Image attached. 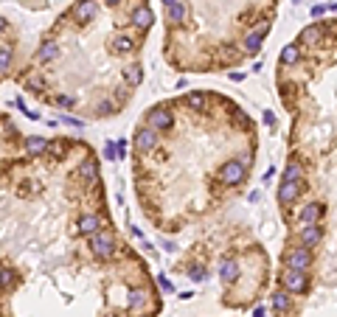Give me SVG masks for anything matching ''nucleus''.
<instances>
[{
    "label": "nucleus",
    "instance_id": "a19ab883",
    "mask_svg": "<svg viewBox=\"0 0 337 317\" xmlns=\"http://www.w3.org/2000/svg\"><path fill=\"white\" fill-rule=\"evenodd\" d=\"M0 272H3V267H0Z\"/></svg>",
    "mask_w": 337,
    "mask_h": 317
},
{
    "label": "nucleus",
    "instance_id": "20e7f679",
    "mask_svg": "<svg viewBox=\"0 0 337 317\" xmlns=\"http://www.w3.org/2000/svg\"><path fill=\"white\" fill-rule=\"evenodd\" d=\"M287 264H290L292 270H306V267L312 264V250L306 247V244H301V247H292L290 253H287Z\"/></svg>",
    "mask_w": 337,
    "mask_h": 317
},
{
    "label": "nucleus",
    "instance_id": "bb28decb",
    "mask_svg": "<svg viewBox=\"0 0 337 317\" xmlns=\"http://www.w3.org/2000/svg\"><path fill=\"white\" fill-rule=\"evenodd\" d=\"M9 68H11V51L9 48H0V76L9 73Z\"/></svg>",
    "mask_w": 337,
    "mask_h": 317
},
{
    "label": "nucleus",
    "instance_id": "aec40b11",
    "mask_svg": "<svg viewBox=\"0 0 337 317\" xmlns=\"http://www.w3.org/2000/svg\"><path fill=\"white\" fill-rule=\"evenodd\" d=\"M301 180H304V169L298 163H290L281 174V183H301Z\"/></svg>",
    "mask_w": 337,
    "mask_h": 317
},
{
    "label": "nucleus",
    "instance_id": "f8f14e48",
    "mask_svg": "<svg viewBox=\"0 0 337 317\" xmlns=\"http://www.w3.org/2000/svg\"><path fill=\"white\" fill-rule=\"evenodd\" d=\"M298 194H301V183H281L278 202H281V205H290V202L298 200Z\"/></svg>",
    "mask_w": 337,
    "mask_h": 317
},
{
    "label": "nucleus",
    "instance_id": "423d86ee",
    "mask_svg": "<svg viewBox=\"0 0 337 317\" xmlns=\"http://www.w3.org/2000/svg\"><path fill=\"white\" fill-rule=\"evenodd\" d=\"M155 146H158V129H152V127H143L141 132L135 135V149H138V154H146V152H152Z\"/></svg>",
    "mask_w": 337,
    "mask_h": 317
},
{
    "label": "nucleus",
    "instance_id": "6e6552de",
    "mask_svg": "<svg viewBox=\"0 0 337 317\" xmlns=\"http://www.w3.org/2000/svg\"><path fill=\"white\" fill-rule=\"evenodd\" d=\"M76 177H79V180H84L87 185H93L96 180H99V163H96L93 157H87V160H84V163L79 166V169H76Z\"/></svg>",
    "mask_w": 337,
    "mask_h": 317
},
{
    "label": "nucleus",
    "instance_id": "cd10ccee",
    "mask_svg": "<svg viewBox=\"0 0 337 317\" xmlns=\"http://www.w3.org/2000/svg\"><path fill=\"white\" fill-rule=\"evenodd\" d=\"M68 152V143L57 141V143H48V154H53V157H62V154Z\"/></svg>",
    "mask_w": 337,
    "mask_h": 317
},
{
    "label": "nucleus",
    "instance_id": "9b49d317",
    "mask_svg": "<svg viewBox=\"0 0 337 317\" xmlns=\"http://www.w3.org/2000/svg\"><path fill=\"white\" fill-rule=\"evenodd\" d=\"M155 23V14L146 9V6H138L135 11H132V26L141 28V31H149V26Z\"/></svg>",
    "mask_w": 337,
    "mask_h": 317
},
{
    "label": "nucleus",
    "instance_id": "ea45409f",
    "mask_svg": "<svg viewBox=\"0 0 337 317\" xmlns=\"http://www.w3.org/2000/svg\"><path fill=\"white\" fill-rule=\"evenodd\" d=\"M163 3H166V6H174V3H180V0H163Z\"/></svg>",
    "mask_w": 337,
    "mask_h": 317
},
{
    "label": "nucleus",
    "instance_id": "dca6fc26",
    "mask_svg": "<svg viewBox=\"0 0 337 317\" xmlns=\"http://www.w3.org/2000/svg\"><path fill=\"white\" fill-rule=\"evenodd\" d=\"M236 275H239V267H236V261H233V259H225V261H222L219 278L225 281V284H233V281H236Z\"/></svg>",
    "mask_w": 337,
    "mask_h": 317
},
{
    "label": "nucleus",
    "instance_id": "f704fd0d",
    "mask_svg": "<svg viewBox=\"0 0 337 317\" xmlns=\"http://www.w3.org/2000/svg\"><path fill=\"white\" fill-rule=\"evenodd\" d=\"M116 152H118V157H124L126 154V141L121 137V141H116Z\"/></svg>",
    "mask_w": 337,
    "mask_h": 317
},
{
    "label": "nucleus",
    "instance_id": "c9c22d12",
    "mask_svg": "<svg viewBox=\"0 0 337 317\" xmlns=\"http://www.w3.org/2000/svg\"><path fill=\"white\" fill-rule=\"evenodd\" d=\"M323 11H326V6H315V9H312V14H315V17H321Z\"/></svg>",
    "mask_w": 337,
    "mask_h": 317
},
{
    "label": "nucleus",
    "instance_id": "7c9ffc66",
    "mask_svg": "<svg viewBox=\"0 0 337 317\" xmlns=\"http://www.w3.org/2000/svg\"><path fill=\"white\" fill-rule=\"evenodd\" d=\"M113 112H116V104H113V101H101L99 104V115H113Z\"/></svg>",
    "mask_w": 337,
    "mask_h": 317
},
{
    "label": "nucleus",
    "instance_id": "f257e3e1",
    "mask_svg": "<svg viewBox=\"0 0 337 317\" xmlns=\"http://www.w3.org/2000/svg\"><path fill=\"white\" fill-rule=\"evenodd\" d=\"M90 250H93L96 259H113V253H116V239H113V233H93L90 236Z\"/></svg>",
    "mask_w": 337,
    "mask_h": 317
},
{
    "label": "nucleus",
    "instance_id": "ddd939ff",
    "mask_svg": "<svg viewBox=\"0 0 337 317\" xmlns=\"http://www.w3.org/2000/svg\"><path fill=\"white\" fill-rule=\"evenodd\" d=\"M321 227L317 225H306V227H301V244H306V247H312V244H317L321 242Z\"/></svg>",
    "mask_w": 337,
    "mask_h": 317
},
{
    "label": "nucleus",
    "instance_id": "7ed1b4c3",
    "mask_svg": "<svg viewBox=\"0 0 337 317\" xmlns=\"http://www.w3.org/2000/svg\"><path fill=\"white\" fill-rule=\"evenodd\" d=\"M284 286H287V292H292V295H304L306 292V286H309V281H306V272L304 270H287L284 272Z\"/></svg>",
    "mask_w": 337,
    "mask_h": 317
},
{
    "label": "nucleus",
    "instance_id": "4c0bfd02",
    "mask_svg": "<svg viewBox=\"0 0 337 317\" xmlns=\"http://www.w3.org/2000/svg\"><path fill=\"white\" fill-rule=\"evenodd\" d=\"M253 317H264V309H261V306H256V309H253Z\"/></svg>",
    "mask_w": 337,
    "mask_h": 317
},
{
    "label": "nucleus",
    "instance_id": "a878e982",
    "mask_svg": "<svg viewBox=\"0 0 337 317\" xmlns=\"http://www.w3.org/2000/svg\"><path fill=\"white\" fill-rule=\"evenodd\" d=\"M273 306L278 309V312H287V309H290V292H275L273 295Z\"/></svg>",
    "mask_w": 337,
    "mask_h": 317
},
{
    "label": "nucleus",
    "instance_id": "58836bf2",
    "mask_svg": "<svg viewBox=\"0 0 337 317\" xmlns=\"http://www.w3.org/2000/svg\"><path fill=\"white\" fill-rule=\"evenodd\" d=\"M118 3H121V0H107V6H118Z\"/></svg>",
    "mask_w": 337,
    "mask_h": 317
},
{
    "label": "nucleus",
    "instance_id": "6ab92c4d",
    "mask_svg": "<svg viewBox=\"0 0 337 317\" xmlns=\"http://www.w3.org/2000/svg\"><path fill=\"white\" fill-rule=\"evenodd\" d=\"M26 149H28V154H34V157H37V154H45V152H48V141H45V137H37V135H34V137H28V141H26Z\"/></svg>",
    "mask_w": 337,
    "mask_h": 317
},
{
    "label": "nucleus",
    "instance_id": "2eb2a0df",
    "mask_svg": "<svg viewBox=\"0 0 337 317\" xmlns=\"http://www.w3.org/2000/svg\"><path fill=\"white\" fill-rule=\"evenodd\" d=\"M323 37L321 26H306L304 31H301V45H317Z\"/></svg>",
    "mask_w": 337,
    "mask_h": 317
},
{
    "label": "nucleus",
    "instance_id": "f3484780",
    "mask_svg": "<svg viewBox=\"0 0 337 317\" xmlns=\"http://www.w3.org/2000/svg\"><path fill=\"white\" fill-rule=\"evenodd\" d=\"M166 20L174 23V26H180V23L185 20V6H183V0H180V3H174V6H166Z\"/></svg>",
    "mask_w": 337,
    "mask_h": 317
},
{
    "label": "nucleus",
    "instance_id": "b1692460",
    "mask_svg": "<svg viewBox=\"0 0 337 317\" xmlns=\"http://www.w3.org/2000/svg\"><path fill=\"white\" fill-rule=\"evenodd\" d=\"M185 104L191 107V110H197V112H202L208 107V98L202 93H185Z\"/></svg>",
    "mask_w": 337,
    "mask_h": 317
},
{
    "label": "nucleus",
    "instance_id": "c85d7f7f",
    "mask_svg": "<svg viewBox=\"0 0 337 317\" xmlns=\"http://www.w3.org/2000/svg\"><path fill=\"white\" fill-rule=\"evenodd\" d=\"M26 90H45V82L40 79V76H28V82H26Z\"/></svg>",
    "mask_w": 337,
    "mask_h": 317
},
{
    "label": "nucleus",
    "instance_id": "72a5a7b5",
    "mask_svg": "<svg viewBox=\"0 0 337 317\" xmlns=\"http://www.w3.org/2000/svg\"><path fill=\"white\" fill-rule=\"evenodd\" d=\"M57 104L59 107H73V98H70V95H57Z\"/></svg>",
    "mask_w": 337,
    "mask_h": 317
},
{
    "label": "nucleus",
    "instance_id": "412c9836",
    "mask_svg": "<svg viewBox=\"0 0 337 317\" xmlns=\"http://www.w3.org/2000/svg\"><path fill=\"white\" fill-rule=\"evenodd\" d=\"M57 56H59V45H57V43H42L40 53H37L40 62H53Z\"/></svg>",
    "mask_w": 337,
    "mask_h": 317
},
{
    "label": "nucleus",
    "instance_id": "5701e85b",
    "mask_svg": "<svg viewBox=\"0 0 337 317\" xmlns=\"http://www.w3.org/2000/svg\"><path fill=\"white\" fill-rule=\"evenodd\" d=\"M110 45H113V53H126V51H132V39L126 37V34H116V37L110 39Z\"/></svg>",
    "mask_w": 337,
    "mask_h": 317
},
{
    "label": "nucleus",
    "instance_id": "0eeeda50",
    "mask_svg": "<svg viewBox=\"0 0 337 317\" xmlns=\"http://www.w3.org/2000/svg\"><path fill=\"white\" fill-rule=\"evenodd\" d=\"M101 225H104V219L96 216V213H84V216H79V222H76L79 236H93V233L101 230Z\"/></svg>",
    "mask_w": 337,
    "mask_h": 317
},
{
    "label": "nucleus",
    "instance_id": "f03ea898",
    "mask_svg": "<svg viewBox=\"0 0 337 317\" xmlns=\"http://www.w3.org/2000/svg\"><path fill=\"white\" fill-rule=\"evenodd\" d=\"M248 177V169H245L239 160H228V163H222L219 169V183L222 185H239Z\"/></svg>",
    "mask_w": 337,
    "mask_h": 317
},
{
    "label": "nucleus",
    "instance_id": "393cba45",
    "mask_svg": "<svg viewBox=\"0 0 337 317\" xmlns=\"http://www.w3.org/2000/svg\"><path fill=\"white\" fill-rule=\"evenodd\" d=\"M146 303V289H141V286H135V289H129V309H138Z\"/></svg>",
    "mask_w": 337,
    "mask_h": 317
},
{
    "label": "nucleus",
    "instance_id": "39448f33",
    "mask_svg": "<svg viewBox=\"0 0 337 317\" xmlns=\"http://www.w3.org/2000/svg\"><path fill=\"white\" fill-rule=\"evenodd\" d=\"M172 124H174V115L166 110V107H158V110H152V112H149V118H146V127L158 129V132H166Z\"/></svg>",
    "mask_w": 337,
    "mask_h": 317
},
{
    "label": "nucleus",
    "instance_id": "c756f323",
    "mask_svg": "<svg viewBox=\"0 0 337 317\" xmlns=\"http://www.w3.org/2000/svg\"><path fill=\"white\" fill-rule=\"evenodd\" d=\"M104 160H118V152H116V143L113 141L104 143Z\"/></svg>",
    "mask_w": 337,
    "mask_h": 317
},
{
    "label": "nucleus",
    "instance_id": "9d476101",
    "mask_svg": "<svg viewBox=\"0 0 337 317\" xmlns=\"http://www.w3.org/2000/svg\"><path fill=\"white\" fill-rule=\"evenodd\" d=\"M321 213H323V208L317 205V202H306V205L301 208V213H298V222L304 225V227L306 225H315L317 219H321Z\"/></svg>",
    "mask_w": 337,
    "mask_h": 317
},
{
    "label": "nucleus",
    "instance_id": "2f4dec72",
    "mask_svg": "<svg viewBox=\"0 0 337 317\" xmlns=\"http://www.w3.org/2000/svg\"><path fill=\"white\" fill-rule=\"evenodd\" d=\"M158 284H160V289L163 292H174V284L166 278V275H158Z\"/></svg>",
    "mask_w": 337,
    "mask_h": 317
},
{
    "label": "nucleus",
    "instance_id": "4468645a",
    "mask_svg": "<svg viewBox=\"0 0 337 317\" xmlns=\"http://www.w3.org/2000/svg\"><path fill=\"white\" fill-rule=\"evenodd\" d=\"M124 82L129 87L141 85V82H143V68H141V65H126V68H124Z\"/></svg>",
    "mask_w": 337,
    "mask_h": 317
},
{
    "label": "nucleus",
    "instance_id": "a211bd4d",
    "mask_svg": "<svg viewBox=\"0 0 337 317\" xmlns=\"http://www.w3.org/2000/svg\"><path fill=\"white\" fill-rule=\"evenodd\" d=\"M264 34H267V26H264L261 31H253V34H248V39H245V51H248V53H256L258 48H261Z\"/></svg>",
    "mask_w": 337,
    "mask_h": 317
},
{
    "label": "nucleus",
    "instance_id": "473e14b6",
    "mask_svg": "<svg viewBox=\"0 0 337 317\" xmlns=\"http://www.w3.org/2000/svg\"><path fill=\"white\" fill-rule=\"evenodd\" d=\"M11 278H14V275H11V270H6V267H3V272H0V286H9Z\"/></svg>",
    "mask_w": 337,
    "mask_h": 317
},
{
    "label": "nucleus",
    "instance_id": "1a4fd4ad",
    "mask_svg": "<svg viewBox=\"0 0 337 317\" xmlns=\"http://www.w3.org/2000/svg\"><path fill=\"white\" fill-rule=\"evenodd\" d=\"M96 11H99V6H96V0H79V3L73 6V17L79 23H87L96 17Z\"/></svg>",
    "mask_w": 337,
    "mask_h": 317
},
{
    "label": "nucleus",
    "instance_id": "4be33fe9",
    "mask_svg": "<svg viewBox=\"0 0 337 317\" xmlns=\"http://www.w3.org/2000/svg\"><path fill=\"white\" fill-rule=\"evenodd\" d=\"M281 65H295V62H298V59H301V48L298 45H284V48H281Z\"/></svg>",
    "mask_w": 337,
    "mask_h": 317
},
{
    "label": "nucleus",
    "instance_id": "e433bc0d",
    "mask_svg": "<svg viewBox=\"0 0 337 317\" xmlns=\"http://www.w3.org/2000/svg\"><path fill=\"white\" fill-rule=\"evenodd\" d=\"M239 163H242L245 169H248V166H250V154H242V157H239Z\"/></svg>",
    "mask_w": 337,
    "mask_h": 317
}]
</instances>
